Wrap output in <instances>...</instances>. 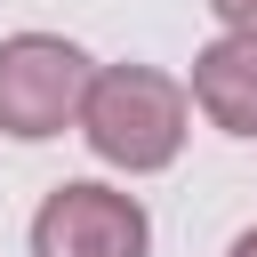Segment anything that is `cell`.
<instances>
[{
	"label": "cell",
	"instance_id": "cell-1",
	"mask_svg": "<svg viewBox=\"0 0 257 257\" xmlns=\"http://www.w3.org/2000/svg\"><path fill=\"white\" fill-rule=\"evenodd\" d=\"M80 145L120 169V177H161L177 169L185 137H193V96L177 72L161 64H96L88 88H80V112H72Z\"/></svg>",
	"mask_w": 257,
	"mask_h": 257
},
{
	"label": "cell",
	"instance_id": "cell-2",
	"mask_svg": "<svg viewBox=\"0 0 257 257\" xmlns=\"http://www.w3.org/2000/svg\"><path fill=\"white\" fill-rule=\"evenodd\" d=\"M96 56L64 32H8L0 40V137L16 145H48L72 128L80 88H88Z\"/></svg>",
	"mask_w": 257,
	"mask_h": 257
},
{
	"label": "cell",
	"instance_id": "cell-3",
	"mask_svg": "<svg viewBox=\"0 0 257 257\" xmlns=\"http://www.w3.org/2000/svg\"><path fill=\"white\" fill-rule=\"evenodd\" d=\"M32 257H153V217L128 185L104 177H64L24 233Z\"/></svg>",
	"mask_w": 257,
	"mask_h": 257
},
{
	"label": "cell",
	"instance_id": "cell-4",
	"mask_svg": "<svg viewBox=\"0 0 257 257\" xmlns=\"http://www.w3.org/2000/svg\"><path fill=\"white\" fill-rule=\"evenodd\" d=\"M185 96L217 137H257V32H217L193 56Z\"/></svg>",
	"mask_w": 257,
	"mask_h": 257
},
{
	"label": "cell",
	"instance_id": "cell-5",
	"mask_svg": "<svg viewBox=\"0 0 257 257\" xmlns=\"http://www.w3.org/2000/svg\"><path fill=\"white\" fill-rule=\"evenodd\" d=\"M217 16V32H257V0H201Z\"/></svg>",
	"mask_w": 257,
	"mask_h": 257
},
{
	"label": "cell",
	"instance_id": "cell-6",
	"mask_svg": "<svg viewBox=\"0 0 257 257\" xmlns=\"http://www.w3.org/2000/svg\"><path fill=\"white\" fill-rule=\"evenodd\" d=\"M225 257H257V225H241V233L225 241Z\"/></svg>",
	"mask_w": 257,
	"mask_h": 257
}]
</instances>
